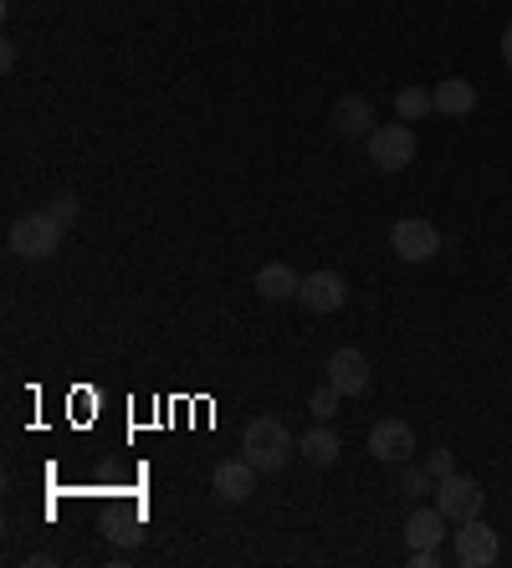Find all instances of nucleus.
Returning <instances> with one entry per match:
<instances>
[{
	"label": "nucleus",
	"mask_w": 512,
	"mask_h": 568,
	"mask_svg": "<svg viewBox=\"0 0 512 568\" xmlns=\"http://www.w3.org/2000/svg\"><path fill=\"white\" fill-rule=\"evenodd\" d=\"M451 471H456V466H451V450H435V456H431V476L441 481V476H451Z\"/></svg>",
	"instance_id": "6ab92c4d"
},
{
	"label": "nucleus",
	"mask_w": 512,
	"mask_h": 568,
	"mask_svg": "<svg viewBox=\"0 0 512 568\" xmlns=\"http://www.w3.org/2000/svg\"><path fill=\"white\" fill-rule=\"evenodd\" d=\"M298 287H302V277L288 262H267L257 272V292H262L267 303H288V297H298Z\"/></svg>",
	"instance_id": "4468645a"
},
{
	"label": "nucleus",
	"mask_w": 512,
	"mask_h": 568,
	"mask_svg": "<svg viewBox=\"0 0 512 568\" xmlns=\"http://www.w3.org/2000/svg\"><path fill=\"white\" fill-rule=\"evenodd\" d=\"M298 297L308 313H339L349 303V277L343 272H313V277H302Z\"/></svg>",
	"instance_id": "6e6552de"
},
{
	"label": "nucleus",
	"mask_w": 512,
	"mask_h": 568,
	"mask_svg": "<svg viewBox=\"0 0 512 568\" xmlns=\"http://www.w3.org/2000/svg\"><path fill=\"white\" fill-rule=\"evenodd\" d=\"M498 554H502L498 532L486 528L482 517H466V523H461V532H456V564L461 568H492V564H498Z\"/></svg>",
	"instance_id": "423d86ee"
},
{
	"label": "nucleus",
	"mask_w": 512,
	"mask_h": 568,
	"mask_svg": "<svg viewBox=\"0 0 512 568\" xmlns=\"http://www.w3.org/2000/svg\"><path fill=\"white\" fill-rule=\"evenodd\" d=\"M425 487H431V471H405V491H410V497H421Z\"/></svg>",
	"instance_id": "aec40b11"
},
{
	"label": "nucleus",
	"mask_w": 512,
	"mask_h": 568,
	"mask_svg": "<svg viewBox=\"0 0 512 568\" xmlns=\"http://www.w3.org/2000/svg\"><path fill=\"white\" fill-rule=\"evenodd\" d=\"M241 456H247L257 471L277 476L282 466H288L292 456V436H288V425L272 420V415H262V420H251L247 430H241Z\"/></svg>",
	"instance_id": "f257e3e1"
},
{
	"label": "nucleus",
	"mask_w": 512,
	"mask_h": 568,
	"mask_svg": "<svg viewBox=\"0 0 512 568\" xmlns=\"http://www.w3.org/2000/svg\"><path fill=\"white\" fill-rule=\"evenodd\" d=\"M333 129L343 133V139H369L374 133V103L359 93L339 98V108H333Z\"/></svg>",
	"instance_id": "f8f14e48"
},
{
	"label": "nucleus",
	"mask_w": 512,
	"mask_h": 568,
	"mask_svg": "<svg viewBox=\"0 0 512 568\" xmlns=\"http://www.w3.org/2000/svg\"><path fill=\"white\" fill-rule=\"evenodd\" d=\"M446 523H451V517L441 513V507H415V513L405 517V532H400V538H405L410 548H441Z\"/></svg>",
	"instance_id": "9b49d317"
},
{
	"label": "nucleus",
	"mask_w": 512,
	"mask_h": 568,
	"mask_svg": "<svg viewBox=\"0 0 512 568\" xmlns=\"http://www.w3.org/2000/svg\"><path fill=\"white\" fill-rule=\"evenodd\" d=\"M339 389H333V384H323V389H313V395H308V410L318 415V420H329V415H339Z\"/></svg>",
	"instance_id": "f3484780"
},
{
	"label": "nucleus",
	"mask_w": 512,
	"mask_h": 568,
	"mask_svg": "<svg viewBox=\"0 0 512 568\" xmlns=\"http://www.w3.org/2000/svg\"><path fill=\"white\" fill-rule=\"evenodd\" d=\"M410 450H415V430L405 420H380L369 430V456L384 466H405Z\"/></svg>",
	"instance_id": "0eeeda50"
},
{
	"label": "nucleus",
	"mask_w": 512,
	"mask_h": 568,
	"mask_svg": "<svg viewBox=\"0 0 512 568\" xmlns=\"http://www.w3.org/2000/svg\"><path fill=\"white\" fill-rule=\"evenodd\" d=\"M394 113H400V123H421L425 113H435V98L425 93V88H400V98H394Z\"/></svg>",
	"instance_id": "dca6fc26"
},
{
	"label": "nucleus",
	"mask_w": 512,
	"mask_h": 568,
	"mask_svg": "<svg viewBox=\"0 0 512 568\" xmlns=\"http://www.w3.org/2000/svg\"><path fill=\"white\" fill-rule=\"evenodd\" d=\"M390 246L400 262H431V256L441 252V231H435L431 221H421V215H410V221H394Z\"/></svg>",
	"instance_id": "39448f33"
},
{
	"label": "nucleus",
	"mask_w": 512,
	"mask_h": 568,
	"mask_svg": "<svg viewBox=\"0 0 512 568\" xmlns=\"http://www.w3.org/2000/svg\"><path fill=\"white\" fill-rule=\"evenodd\" d=\"M62 236H67V225L57 221L52 211H31V215H21V221H11V252L27 256V262H47V256H57Z\"/></svg>",
	"instance_id": "f03ea898"
},
{
	"label": "nucleus",
	"mask_w": 512,
	"mask_h": 568,
	"mask_svg": "<svg viewBox=\"0 0 512 568\" xmlns=\"http://www.w3.org/2000/svg\"><path fill=\"white\" fill-rule=\"evenodd\" d=\"M482 503H486V491H482V481H472V476L451 471V476H441V481H435V507H441L451 523L482 517Z\"/></svg>",
	"instance_id": "20e7f679"
},
{
	"label": "nucleus",
	"mask_w": 512,
	"mask_h": 568,
	"mask_svg": "<svg viewBox=\"0 0 512 568\" xmlns=\"http://www.w3.org/2000/svg\"><path fill=\"white\" fill-rule=\"evenodd\" d=\"M52 215H57L62 225H72V221H78V200H72V195H57V200H52Z\"/></svg>",
	"instance_id": "a211bd4d"
},
{
	"label": "nucleus",
	"mask_w": 512,
	"mask_h": 568,
	"mask_svg": "<svg viewBox=\"0 0 512 568\" xmlns=\"http://www.w3.org/2000/svg\"><path fill=\"white\" fill-rule=\"evenodd\" d=\"M435 98V113H446V119H466V113H476V88L466 78H441L431 88Z\"/></svg>",
	"instance_id": "ddd939ff"
},
{
	"label": "nucleus",
	"mask_w": 512,
	"mask_h": 568,
	"mask_svg": "<svg viewBox=\"0 0 512 568\" xmlns=\"http://www.w3.org/2000/svg\"><path fill=\"white\" fill-rule=\"evenodd\" d=\"M410 159H415V133H410V123H384V129L369 133V164L384 174L405 170Z\"/></svg>",
	"instance_id": "7ed1b4c3"
},
{
	"label": "nucleus",
	"mask_w": 512,
	"mask_h": 568,
	"mask_svg": "<svg viewBox=\"0 0 512 568\" xmlns=\"http://www.w3.org/2000/svg\"><path fill=\"white\" fill-rule=\"evenodd\" d=\"M329 384L339 395H364L369 389V358L359 348H333L329 354Z\"/></svg>",
	"instance_id": "9d476101"
},
{
	"label": "nucleus",
	"mask_w": 512,
	"mask_h": 568,
	"mask_svg": "<svg viewBox=\"0 0 512 568\" xmlns=\"http://www.w3.org/2000/svg\"><path fill=\"white\" fill-rule=\"evenodd\" d=\"M502 62L512 67V21H508V31H502Z\"/></svg>",
	"instance_id": "412c9836"
},
{
	"label": "nucleus",
	"mask_w": 512,
	"mask_h": 568,
	"mask_svg": "<svg viewBox=\"0 0 512 568\" xmlns=\"http://www.w3.org/2000/svg\"><path fill=\"white\" fill-rule=\"evenodd\" d=\"M257 466L247 462V456H225V462H215V471H211V487H215V497L221 503H247L251 491H257Z\"/></svg>",
	"instance_id": "1a4fd4ad"
},
{
	"label": "nucleus",
	"mask_w": 512,
	"mask_h": 568,
	"mask_svg": "<svg viewBox=\"0 0 512 568\" xmlns=\"http://www.w3.org/2000/svg\"><path fill=\"white\" fill-rule=\"evenodd\" d=\"M298 450H302V462H313V466H333L339 462V436H333L329 425H313V430H308V436L298 440Z\"/></svg>",
	"instance_id": "2eb2a0df"
}]
</instances>
